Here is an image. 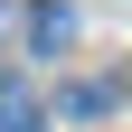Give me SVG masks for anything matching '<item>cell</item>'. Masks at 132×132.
<instances>
[{"instance_id": "1", "label": "cell", "mask_w": 132, "mask_h": 132, "mask_svg": "<svg viewBox=\"0 0 132 132\" xmlns=\"http://www.w3.org/2000/svg\"><path fill=\"white\" fill-rule=\"evenodd\" d=\"M0 132H47V104L28 85H0Z\"/></svg>"}, {"instance_id": "2", "label": "cell", "mask_w": 132, "mask_h": 132, "mask_svg": "<svg viewBox=\"0 0 132 132\" xmlns=\"http://www.w3.org/2000/svg\"><path fill=\"white\" fill-rule=\"evenodd\" d=\"M28 38H38V47H66V38H76V10L38 0V10H28Z\"/></svg>"}]
</instances>
